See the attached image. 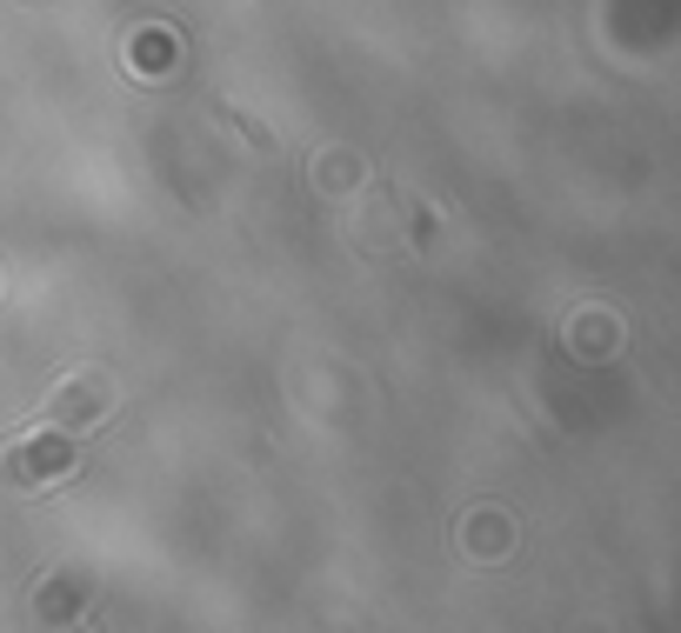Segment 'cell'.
<instances>
[{
    "label": "cell",
    "instance_id": "2",
    "mask_svg": "<svg viewBox=\"0 0 681 633\" xmlns=\"http://www.w3.org/2000/svg\"><path fill=\"white\" fill-rule=\"evenodd\" d=\"M14 474L28 481V474H67V447L54 441V447H21L14 454Z\"/></svg>",
    "mask_w": 681,
    "mask_h": 633
},
{
    "label": "cell",
    "instance_id": "1",
    "mask_svg": "<svg viewBox=\"0 0 681 633\" xmlns=\"http://www.w3.org/2000/svg\"><path fill=\"white\" fill-rule=\"evenodd\" d=\"M101 407H107V380H67L61 420H87V413H101Z\"/></svg>",
    "mask_w": 681,
    "mask_h": 633
}]
</instances>
